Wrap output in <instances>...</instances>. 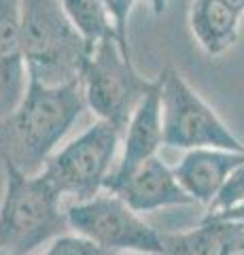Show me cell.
I'll list each match as a JSON object with an SVG mask.
<instances>
[{
	"label": "cell",
	"mask_w": 244,
	"mask_h": 255,
	"mask_svg": "<svg viewBox=\"0 0 244 255\" xmlns=\"http://www.w3.org/2000/svg\"><path fill=\"white\" fill-rule=\"evenodd\" d=\"M85 109L81 81L43 85L28 79L19 102L0 117V162L38 174Z\"/></svg>",
	"instance_id": "1"
},
{
	"label": "cell",
	"mask_w": 244,
	"mask_h": 255,
	"mask_svg": "<svg viewBox=\"0 0 244 255\" xmlns=\"http://www.w3.org/2000/svg\"><path fill=\"white\" fill-rule=\"evenodd\" d=\"M4 191L0 200V251L9 255H30L34 249L68 234L62 196L45 177L26 174L13 164L2 162Z\"/></svg>",
	"instance_id": "2"
},
{
	"label": "cell",
	"mask_w": 244,
	"mask_h": 255,
	"mask_svg": "<svg viewBox=\"0 0 244 255\" xmlns=\"http://www.w3.org/2000/svg\"><path fill=\"white\" fill-rule=\"evenodd\" d=\"M21 38L28 79L43 85L81 81L93 49L68 19L62 0H21Z\"/></svg>",
	"instance_id": "3"
},
{
	"label": "cell",
	"mask_w": 244,
	"mask_h": 255,
	"mask_svg": "<svg viewBox=\"0 0 244 255\" xmlns=\"http://www.w3.org/2000/svg\"><path fill=\"white\" fill-rule=\"evenodd\" d=\"M157 85L162 100L163 147L183 151L202 147L244 151V142L189 85L180 70L166 66L157 77Z\"/></svg>",
	"instance_id": "4"
},
{
	"label": "cell",
	"mask_w": 244,
	"mask_h": 255,
	"mask_svg": "<svg viewBox=\"0 0 244 255\" xmlns=\"http://www.w3.org/2000/svg\"><path fill=\"white\" fill-rule=\"evenodd\" d=\"M121 130L98 119L75 140L58 149L45 164L43 174L62 198L83 202L104 191L121 147Z\"/></svg>",
	"instance_id": "5"
},
{
	"label": "cell",
	"mask_w": 244,
	"mask_h": 255,
	"mask_svg": "<svg viewBox=\"0 0 244 255\" xmlns=\"http://www.w3.org/2000/svg\"><path fill=\"white\" fill-rule=\"evenodd\" d=\"M66 219L75 234L115 255H163V232L111 191L70 204Z\"/></svg>",
	"instance_id": "6"
},
{
	"label": "cell",
	"mask_w": 244,
	"mask_h": 255,
	"mask_svg": "<svg viewBox=\"0 0 244 255\" xmlns=\"http://www.w3.org/2000/svg\"><path fill=\"white\" fill-rule=\"evenodd\" d=\"M87 109L98 119L117 126L123 132L140 100L151 92L149 81L136 70L132 55H125L115 38H106L93 47L81 77Z\"/></svg>",
	"instance_id": "7"
},
{
	"label": "cell",
	"mask_w": 244,
	"mask_h": 255,
	"mask_svg": "<svg viewBox=\"0 0 244 255\" xmlns=\"http://www.w3.org/2000/svg\"><path fill=\"white\" fill-rule=\"evenodd\" d=\"M121 157L117 159L111 177L106 179L104 191H111L117 187L123 179L145 164L147 159L157 155V151L163 147V130H162V100H160V85L151 87L136 111L132 113L128 126L121 134Z\"/></svg>",
	"instance_id": "8"
},
{
	"label": "cell",
	"mask_w": 244,
	"mask_h": 255,
	"mask_svg": "<svg viewBox=\"0 0 244 255\" xmlns=\"http://www.w3.org/2000/svg\"><path fill=\"white\" fill-rule=\"evenodd\" d=\"M111 194L119 196L136 213H153L172 206L195 204L178 183L174 168H170L157 155L140 164L128 179L111 189Z\"/></svg>",
	"instance_id": "9"
},
{
	"label": "cell",
	"mask_w": 244,
	"mask_h": 255,
	"mask_svg": "<svg viewBox=\"0 0 244 255\" xmlns=\"http://www.w3.org/2000/svg\"><path fill=\"white\" fill-rule=\"evenodd\" d=\"M244 164V151L230 149H189L174 166V174L195 204L208 206L234 168Z\"/></svg>",
	"instance_id": "10"
},
{
	"label": "cell",
	"mask_w": 244,
	"mask_h": 255,
	"mask_svg": "<svg viewBox=\"0 0 244 255\" xmlns=\"http://www.w3.org/2000/svg\"><path fill=\"white\" fill-rule=\"evenodd\" d=\"M26 85L21 0H0V117L17 105Z\"/></svg>",
	"instance_id": "11"
},
{
	"label": "cell",
	"mask_w": 244,
	"mask_h": 255,
	"mask_svg": "<svg viewBox=\"0 0 244 255\" xmlns=\"http://www.w3.org/2000/svg\"><path fill=\"white\" fill-rule=\"evenodd\" d=\"M244 249V226L204 217L198 228L163 232V255H230Z\"/></svg>",
	"instance_id": "12"
},
{
	"label": "cell",
	"mask_w": 244,
	"mask_h": 255,
	"mask_svg": "<svg viewBox=\"0 0 244 255\" xmlns=\"http://www.w3.org/2000/svg\"><path fill=\"white\" fill-rule=\"evenodd\" d=\"M242 15L225 6L221 0H193L189 9V28L210 58H221L240 38Z\"/></svg>",
	"instance_id": "13"
},
{
	"label": "cell",
	"mask_w": 244,
	"mask_h": 255,
	"mask_svg": "<svg viewBox=\"0 0 244 255\" xmlns=\"http://www.w3.org/2000/svg\"><path fill=\"white\" fill-rule=\"evenodd\" d=\"M62 6L91 49L106 38H115L111 15L102 0H62Z\"/></svg>",
	"instance_id": "14"
},
{
	"label": "cell",
	"mask_w": 244,
	"mask_h": 255,
	"mask_svg": "<svg viewBox=\"0 0 244 255\" xmlns=\"http://www.w3.org/2000/svg\"><path fill=\"white\" fill-rule=\"evenodd\" d=\"M240 204H244V164H240L238 168H234L227 179L223 181V185L219 187L217 196L212 198V202L208 204V217L215 215H223L227 211L238 209Z\"/></svg>",
	"instance_id": "15"
},
{
	"label": "cell",
	"mask_w": 244,
	"mask_h": 255,
	"mask_svg": "<svg viewBox=\"0 0 244 255\" xmlns=\"http://www.w3.org/2000/svg\"><path fill=\"white\" fill-rule=\"evenodd\" d=\"M106 6L108 15L113 21V32H115V41L121 47V51L125 55H132L130 51V36H128V23H130V15L134 11L138 0H102Z\"/></svg>",
	"instance_id": "16"
},
{
	"label": "cell",
	"mask_w": 244,
	"mask_h": 255,
	"mask_svg": "<svg viewBox=\"0 0 244 255\" xmlns=\"http://www.w3.org/2000/svg\"><path fill=\"white\" fill-rule=\"evenodd\" d=\"M43 255H115L111 251L102 249V247L93 245L87 238L79 236V234H62L56 241H51L47 251Z\"/></svg>",
	"instance_id": "17"
},
{
	"label": "cell",
	"mask_w": 244,
	"mask_h": 255,
	"mask_svg": "<svg viewBox=\"0 0 244 255\" xmlns=\"http://www.w3.org/2000/svg\"><path fill=\"white\" fill-rule=\"evenodd\" d=\"M208 217V215H206ZM215 219H230V221H238L244 226V204H240L238 209H234V211H227L223 215H215Z\"/></svg>",
	"instance_id": "18"
},
{
	"label": "cell",
	"mask_w": 244,
	"mask_h": 255,
	"mask_svg": "<svg viewBox=\"0 0 244 255\" xmlns=\"http://www.w3.org/2000/svg\"><path fill=\"white\" fill-rule=\"evenodd\" d=\"M149 6H151L153 15H163L168 9V0H147Z\"/></svg>",
	"instance_id": "19"
},
{
	"label": "cell",
	"mask_w": 244,
	"mask_h": 255,
	"mask_svg": "<svg viewBox=\"0 0 244 255\" xmlns=\"http://www.w3.org/2000/svg\"><path fill=\"white\" fill-rule=\"evenodd\" d=\"M221 2H223L225 6H230L232 11H236L238 15H242V17H244V0H221Z\"/></svg>",
	"instance_id": "20"
},
{
	"label": "cell",
	"mask_w": 244,
	"mask_h": 255,
	"mask_svg": "<svg viewBox=\"0 0 244 255\" xmlns=\"http://www.w3.org/2000/svg\"><path fill=\"white\" fill-rule=\"evenodd\" d=\"M230 255H244V249L242 251H236V253H230Z\"/></svg>",
	"instance_id": "21"
},
{
	"label": "cell",
	"mask_w": 244,
	"mask_h": 255,
	"mask_svg": "<svg viewBox=\"0 0 244 255\" xmlns=\"http://www.w3.org/2000/svg\"><path fill=\"white\" fill-rule=\"evenodd\" d=\"M0 255H9V253H4V251H0Z\"/></svg>",
	"instance_id": "22"
}]
</instances>
